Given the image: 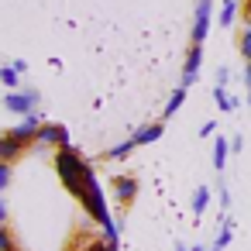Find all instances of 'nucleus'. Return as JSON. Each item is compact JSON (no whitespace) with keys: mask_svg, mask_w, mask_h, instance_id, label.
<instances>
[{"mask_svg":"<svg viewBox=\"0 0 251 251\" xmlns=\"http://www.w3.org/2000/svg\"><path fill=\"white\" fill-rule=\"evenodd\" d=\"M55 169H59V176H62V182L69 186V193L76 196V200H83L86 196V162L73 151V145H62V151H55Z\"/></svg>","mask_w":251,"mask_h":251,"instance_id":"f257e3e1","label":"nucleus"},{"mask_svg":"<svg viewBox=\"0 0 251 251\" xmlns=\"http://www.w3.org/2000/svg\"><path fill=\"white\" fill-rule=\"evenodd\" d=\"M83 206L90 210V217H93V220H100V224H110L107 200H103V189H100V182L93 179V169H86V196H83Z\"/></svg>","mask_w":251,"mask_h":251,"instance_id":"f03ea898","label":"nucleus"},{"mask_svg":"<svg viewBox=\"0 0 251 251\" xmlns=\"http://www.w3.org/2000/svg\"><path fill=\"white\" fill-rule=\"evenodd\" d=\"M4 107L11 110V114H35V107H38V93L35 90H28V93H21V90H7V97H4Z\"/></svg>","mask_w":251,"mask_h":251,"instance_id":"7ed1b4c3","label":"nucleus"},{"mask_svg":"<svg viewBox=\"0 0 251 251\" xmlns=\"http://www.w3.org/2000/svg\"><path fill=\"white\" fill-rule=\"evenodd\" d=\"M38 131H42V117H38V114H25V117H21V124H14L7 134H11V138H18L21 145H31V141L38 138Z\"/></svg>","mask_w":251,"mask_h":251,"instance_id":"20e7f679","label":"nucleus"},{"mask_svg":"<svg viewBox=\"0 0 251 251\" xmlns=\"http://www.w3.org/2000/svg\"><path fill=\"white\" fill-rule=\"evenodd\" d=\"M210 14H213V4L210 0H200L196 4V21H193V45H203V38L210 31Z\"/></svg>","mask_w":251,"mask_h":251,"instance_id":"39448f33","label":"nucleus"},{"mask_svg":"<svg viewBox=\"0 0 251 251\" xmlns=\"http://www.w3.org/2000/svg\"><path fill=\"white\" fill-rule=\"evenodd\" d=\"M35 145H69V134H66V127H59V124H42Z\"/></svg>","mask_w":251,"mask_h":251,"instance_id":"423d86ee","label":"nucleus"},{"mask_svg":"<svg viewBox=\"0 0 251 251\" xmlns=\"http://www.w3.org/2000/svg\"><path fill=\"white\" fill-rule=\"evenodd\" d=\"M114 193H117L121 203H131L134 193H138V179H134V176H117V179H114Z\"/></svg>","mask_w":251,"mask_h":251,"instance_id":"0eeeda50","label":"nucleus"},{"mask_svg":"<svg viewBox=\"0 0 251 251\" xmlns=\"http://www.w3.org/2000/svg\"><path fill=\"white\" fill-rule=\"evenodd\" d=\"M21 151H25V145H21L18 138H11V134L0 138V162H14Z\"/></svg>","mask_w":251,"mask_h":251,"instance_id":"6e6552de","label":"nucleus"},{"mask_svg":"<svg viewBox=\"0 0 251 251\" xmlns=\"http://www.w3.org/2000/svg\"><path fill=\"white\" fill-rule=\"evenodd\" d=\"M162 131H165L162 124H148V127H141V131H134V141H138V145H151V141L162 138Z\"/></svg>","mask_w":251,"mask_h":251,"instance_id":"1a4fd4ad","label":"nucleus"},{"mask_svg":"<svg viewBox=\"0 0 251 251\" xmlns=\"http://www.w3.org/2000/svg\"><path fill=\"white\" fill-rule=\"evenodd\" d=\"M227 155H230V141L227 138H217L213 141V169H224L227 165Z\"/></svg>","mask_w":251,"mask_h":251,"instance_id":"9d476101","label":"nucleus"},{"mask_svg":"<svg viewBox=\"0 0 251 251\" xmlns=\"http://www.w3.org/2000/svg\"><path fill=\"white\" fill-rule=\"evenodd\" d=\"M0 79H4V86H7V90H14V86H18V79H21L18 66H14V62H11V66H4V69H0Z\"/></svg>","mask_w":251,"mask_h":251,"instance_id":"9b49d317","label":"nucleus"},{"mask_svg":"<svg viewBox=\"0 0 251 251\" xmlns=\"http://www.w3.org/2000/svg\"><path fill=\"white\" fill-rule=\"evenodd\" d=\"M182 100H186V86H179V90L169 97V103H165V117H172V114L182 107Z\"/></svg>","mask_w":251,"mask_h":251,"instance_id":"f8f14e48","label":"nucleus"},{"mask_svg":"<svg viewBox=\"0 0 251 251\" xmlns=\"http://www.w3.org/2000/svg\"><path fill=\"white\" fill-rule=\"evenodd\" d=\"M200 62H203V49L193 45V52H189V59H186V73H200Z\"/></svg>","mask_w":251,"mask_h":251,"instance_id":"ddd939ff","label":"nucleus"},{"mask_svg":"<svg viewBox=\"0 0 251 251\" xmlns=\"http://www.w3.org/2000/svg\"><path fill=\"white\" fill-rule=\"evenodd\" d=\"M206 203H210V189H203V186H200V189H196V200H193V213L200 217V213L206 210Z\"/></svg>","mask_w":251,"mask_h":251,"instance_id":"4468645a","label":"nucleus"},{"mask_svg":"<svg viewBox=\"0 0 251 251\" xmlns=\"http://www.w3.org/2000/svg\"><path fill=\"white\" fill-rule=\"evenodd\" d=\"M241 55L251 62V18H248V25H244V31H241Z\"/></svg>","mask_w":251,"mask_h":251,"instance_id":"2eb2a0df","label":"nucleus"},{"mask_svg":"<svg viewBox=\"0 0 251 251\" xmlns=\"http://www.w3.org/2000/svg\"><path fill=\"white\" fill-rule=\"evenodd\" d=\"M213 100H217V107H220V110H234V100L224 93V86H217V90H213Z\"/></svg>","mask_w":251,"mask_h":251,"instance_id":"dca6fc26","label":"nucleus"},{"mask_svg":"<svg viewBox=\"0 0 251 251\" xmlns=\"http://www.w3.org/2000/svg\"><path fill=\"white\" fill-rule=\"evenodd\" d=\"M131 148H138V141L131 138V141H124V145H117V148H110V158H124V155H131Z\"/></svg>","mask_w":251,"mask_h":251,"instance_id":"f3484780","label":"nucleus"},{"mask_svg":"<svg viewBox=\"0 0 251 251\" xmlns=\"http://www.w3.org/2000/svg\"><path fill=\"white\" fill-rule=\"evenodd\" d=\"M234 14H237V4H234V0H227L224 11H220V25H230V21H234Z\"/></svg>","mask_w":251,"mask_h":251,"instance_id":"a211bd4d","label":"nucleus"},{"mask_svg":"<svg viewBox=\"0 0 251 251\" xmlns=\"http://www.w3.org/2000/svg\"><path fill=\"white\" fill-rule=\"evenodd\" d=\"M230 230H234V224H230V220H227V224H224V227H220V234H217V248H224V244H227V241H230Z\"/></svg>","mask_w":251,"mask_h":251,"instance_id":"6ab92c4d","label":"nucleus"},{"mask_svg":"<svg viewBox=\"0 0 251 251\" xmlns=\"http://www.w3.org/2000/svg\"><path fill=\"white\" fill-rule=\"evenodd\" d=\"M0 251H14V241H11V230L0 227Z\"/></svg>","mask_w":251,"mask_h":251,"instance_id":"aec40b11","label":"nucleus"},{"mask_svg":"<svg viewBox=\"0 0 251 251\" xmlns=\"http://www.w3.org/2000/svg\"><path fill=\"white\" fill-rule=\"evenodd\" d=\"M11 182V162H0V189H7Z\"/></svg>","mask_w":251,"mask_h":251,"instance_id":"412c9836","label":"nucleus"},{"mask_svg":"<svg viewBox=\"0 0 251 251\" xmlns=\"http://www.w3.org/2000/svg\"><path fill=\"white\" fill-rule=\"evenodd\" d=\"M193 83H196V73H182V79H179V86H186V90H189Z\"/></svg>","mask_w":251,"mask_h":251,"instance_id":"4be33fe9","label":"nucleus"},{"mask_svg":"<svg viewBox=\"0 0 251 251\" xmlns=\"http://www.w3.org/2000/svg\"><path fill=\"white\" fill-rule=\"evenodd\" d=\"M213 131H217V124H203V127H200V134H203V138H210Z\"/></svg>","mask_w":251,"mask_h":251,"instance_id":"5701e85b","label":"nucleus"},{"mask_svg":"<svg viewBox=\"0 0 251 251\" xmlns=\"http://www.w3.org/2000/svg\"><path fill=\"white\" fill-rule=\"evenodd\" d=\"M86 251H114V248H110V244H107V241H103V244H90V248H86Z\"/></svg>","mask_w":251,"mask_h":251,"instance_id":"b1692460","label":"nucleus"},{"mask_svg":"<svg viewBox=\"0 0 251 251\" xmlns=\"http://www.w3.org/2000/svg\"><path fill=\"white\" fill-rule=\"evenodd\" d=\"M244 83H248V90H251V62H248V69H244Z\"/></svg>","mask_w":251,"mask_h":251,"instance_id":"393cba45","label":"nucleus"},{"mask_svg":"<svg viewBox=\"0 0 251 251\" xmlns=\"http://www.w3.org/2000/svg\"><path fill=\"white\" fill-rule=\"evenodd\" d=\"M248 18H251V0H248Z\"/></svg>","mask_w":251,"mask_h":251,"instance_id":"a878e982","label":"nucleus"},{"mask_svg":"<svg viewBox=\"0 0 251 251\" xmlns=\"http://www.w3.org/2000/svg\"><path fill=\"white\" fill-rule=\"evenodd\" d=\"M210 251H224V248H217V244H213V248H210Z\"/></svg>","mask_w":251,"mask_h":251,"instance_id":"bb28decb","label":"nucleus"},{"mask_svg":"<svg viewBox=\"0 0 251 251\" xmlns=\"http://www.w3.org/2000/svg\"><path fill=\"white\" fill-rule=\"evenodd\" d=\"M248 103H251V93H248Z\"/></svg>","mask_w":251,"mask_h":251,"instance_id":"cd10ccee","label":"nucleus"}]
</instances>
